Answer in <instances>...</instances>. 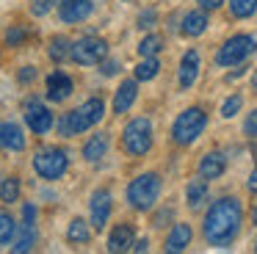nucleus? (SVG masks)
Listing matches in <instances>:
<instances>
[{
	"label": "nucleus",
	"instance_id": "30",
	"mask_svg": "<svg viewBox=\"0 0 257 254\" xmlns=\"http://www.w3.org/2000/svg\"><path fill=\"white\" fill-rule=\"evenodd\" d=\"M240 105H243V97H240V94H232V97L221 105V116L224 119H232V116L240 110Z\"/></svg>",
	"mask_w": 257,
	"mask_h": 254
},
{
	"label": "nucleus",
	"instance_id": "1",
	"mask_svg": "<svg viewBox=\"0 0 257 254\" xmlns=\"http://www.w3.org/2000/svg\"><path fill=\"white\" fill-rule=\"evenodd\" d=\"M240 221H243V207L235 196L213 202L205 215V240L210 246H229L240 232Z\"/></svg>",
	"mask_w": 257,
	"mask_h": 254
},
{
	"label": "nucleus",
	"instance_id": "20",
	"mask_svg": "<svg viewBox=\"0 0 257 254\" xmlns=\"http://www.w3.org/2000/svg\"><path fill=\"white\" fill-rule=\"evenodd\" d=\"M105 152H108V136H105V133L91 136L89 141H86V147H83V158L89 160V163H97Z\"/></svg>",
	"mask_w": 257,
	"mask_h": 254
},
{
	"label": "nucleus",
	"instance_id": "5",
	"mask_svg": "<svg viewBox=\"0 0 257 254\" xmlns=\"http://www.w3.org/2000/svg\"><path fill=\"white\" fill-rule=\"evenodd\" d=\"M122 144H124V149H127L130 155H136V158H141V155L150 152V147H152V124H150V119L139 116V119L130 121V124L124 127V133H122Z\"/></svg>",
	"mask_w": 257,
	"mask_h": 254
},
{
	"label": "nucleus",
	"instance_id": "14",
	"mask_svg": "<svg viewBox=\"0 0 257 254\" xmlns=\"http://www.w3.org/2000/svg\"><path fill=\"white\" fill-rule=\"evenodd\" d=\"M199 77V53L188 50L180 61V88H191Z\"/></svg>",
	"mask_w": 257,
	"mask_h": 254
},
{
	"label": "nucleus",
	"instance_id": "34",
	"mask_svg": "<svg viewBox=\"0 0 257 254\" xmlns=\"http://www.w3.org/2000/svg\"><path fill=\"white\" fill-rule=\"evenodd\" d=\"M23 215H25V224H36V207H34V204H25Z\"/></svg>",
	"mask_w": 257,
	"mask_h": 254
},
{
	"label": "nucleus",
	"instance_id": "19",
	"mask_svg": "<svg viewBox=\"0 0 257 254\" xmlns=\"http://www.w3.org/2000/svg\"><path fill=\"white\" fill-rule=\"evenodd\" d=\"M180 31H183L185 36H202V33L207 31L205 9H202V11H188V14L183 17V28H180Z\"/></svg>",
	"mask_w": 257,
	"mask_h": 254
},
{
	"label": "nucleus",
	"instance_id": "26",
	"mask_svg": "<svg viewBox=\"0 0 257 254\" xmlns=\"http://www.w3.org/2000/svg\"><path fill=\"white\" fill-rule=\"evenodd\" d=\"M158 69H161V64L155 61V55H150V58H144L136 66V80H155Z\"/></svg>",
	"mask_w": 257,
	"mask_h": 254
},
{
	"label": "nucleus",
	"instance_id": "39",
	"mask_svg": "<svg viewBox=\"0 0 257 254\" xmlns=\"http://www.w3.org/2000/svg\"><path fill=\"white\" fill-rule=\"evenodd\" d=\"M147 248H150V240H147V237H141L139 243H133V251H147Z\"/></svg>",
	"mask_w": 257,
	"mask_h": 254
},
{
	"label": "nucleus",
	"instance_id": "25",
	"mask_svg": "<svg viewBox=\"0 0 257 254\" xmlns=\"http://www.w3.org/2000/svg\"><path fill=\"white\" fill-rule=\"evenodd\" d=\"M161 50H163V39L158 36V33H150V36H144V39H141V44H139V55H141V58L158 55Z\"/></svg>",
	"mask_w": 257,
	"mask_h": 254
},
{
	"label": "nucleus",
	"instance_id": "24",
	"mask_svg": "<svg viewBox=\"0 0 257 254\" xmlns=\"http://www.w3.org/2000/svg\"><path fill=\"white\" fill-rule=\"evenodd\" d=\"M50 58L53 61H67V58H72V42L69 39H64V36H56L50 42Z\"/></svg>",
	"mask_w": 257,
	"mask_h": 254
},
{
	"label": "nucleus",
	"instance_id": "41",
	"mask_svg": "<svg viewBox=\"0 0 257 254\" xmlns=\"http://www.w3.org/2000/svg\"><path fill=\"white\" fill-rule=\"evenodd\" d=\"M251 86H254V91H257V72H254V77H251Z\"/></svg>",
	"mask_w": 257,
	"mask_h": 254
},
{
	"label": "nucleus",
	"instance_id": "18",
	"mask_svg": "<svg viewBox=\"0 0 257 254\" xmlns=\"http://www.w3.org/2000/svg\"><path fill=\"white\" fill-rule=\"evenodd\" d=\"M191 237H194L191 224H174L169 237H166V251H183V248H188Z\"/></svg>",
	"mask_w": 257,
	"mask_h": 254
},
{
	"label": "nucleus",
	"instance_id": "36",
	"mask_svg": "<svg viewBox=\"0 0 257 254\" xmlns=\"http://www.w3.org/2000/svg\"><path fill=\"white\" fill-rule=\"evenodd\" d=\"M221 3H224V0H199V6H202L205 11H216V9H221Z\"/></svg>",
	"mask_w": 257,
	"mask_h": 254
},
{
	"label": "nucleus",
	"instance_id": "17",
	"mask_svg": "<svg viewBox=\"0 0 257 254\" xmlns=\"http://www.w3.org/2000/svg\"><path fill=\"white\" fill-rule=\"evenodd\" d=\"M224 169H227V158H224L221 152H207L199 163V177H205V180H218V177L224 174Z\"/></svg>",
	"mask_w": 257,
	"mask_h": 254
},
{
	"label": "nucleus",
	"instance_id": "31",
	"mask_svg": "<svg viewBox=\"0 0 257 254\" xmlns=\"http://www.w3.org/2000/svg\"><path fill=\"white\" fill-rule=\"evenodd\" d=\"M53 3H56V0H34V3H31V14H34V17H45L47 11L53 9Z\"/></svg>",
	"mask_w": 257,
	"mask_h": 254
},
{
	"label": "nucleus",
	"instance_id": "9",
	"mask_svg": "<svg viewBox=\"0 0 257 254\" xmlns=\"http://www.w3.org/2000/svg\"><path fill=\"white\" fill-rule=\"evenodd\" d=\"M25 121H28V127L36 136H45V133L53 130V113L36 99H31L28 108H25Z\"/></svg>",
	"mask_w": 257,
	"mask_h": 254
},
{
	"label": "nucleus",
	"instance_id": "27",
	"mask_svg": "<svg viewBox=\"0 0 257 254\" xmlns=\"http://www.w3.org/2000/svg\"><path fill=\"white\" fill-rule=\"evenodd\" d=\"M17 235V224L9 213H0V246H9Z\"/></svg>",
	"mask_w": 257,
	"mask_h": 254
},
{
	"label": "nucleus",
	"instance_id": "35",
	"mask_svg": "<svg viewBox=\"0 0 257 254\" xmlns=\"http://www.w3.org/2000/svg\"><path fill=\"white\" fill-rule=\"evenodd\" d=\"M152 22H155V11H147L139 17V28H152Z\"/></svg>",
	"mask_w": 257,
	"mask_h": 254
},
{
	"label": "nucleus",
	"instance_id": "23",
	"mask_svg": "<svg viewBox=\"0 0 257 254\" xmlns=\"http://www.w3.org/2000/svg\"><path fill=\"white\" fill-rule=\"evenodd\" d=\"M67 237L72 243H89L91 240V229L83 218H72L69 221V229H67Z\"/></svg>",
	"mask_w": 257,
	"mask_h": 254
},
{
	"label": "nucleus",
	"instance_id": "11",
	"mask_svg": "<svg viewBox=\"0 0 257 254\" xmlns=\"http://www.w3.org/2000/svg\"><path fill=\"white\" fill-rule=\"evenodd\" d=\"M0 149H6V152H23L25 149L23 127L14 124V121H0Z\"/></svg>",
	"mask_w": 257,
	"mask_h": 254
},
{
	"label": "nucleus",
	"instance_id": "29",
	"mask_svg": "<svg viewBox=\"0 0 257 254\" xmlns=\"http://www.w3.org/2000/svg\"><path fill=\"white\" fill-rule=\"evenodd\" d=\"M0 199H3V202H9V204L20 199V180H17V177L3 180V185H0Z\"/></svg>",
	"mask_w": 257,
	"mask_h": 254
},
{
	"label": "nucleus",
	"instance_id": "21",
	"mask_svg": "<svg viewBox=\"0 0 257 254\" xmlns=\"http://www.w3.org/2000/svg\"><path fill=\"white\" fill-rule=\"evenodd\" d=\"M12 243H14V246H12V251H17V254L31 251V248L36 246V229H34V224H23V226H20Z\"/></svg>",
	"mask_w": 257,
	"mask_h": 254
},
{
	"label": "nucleus",
	"instance_id": "3",
	"mask_svg": "<svg viewBox=\"0 0 257 254\" xmlns=\"http://www.w3.org/2000/svg\"><path fill=\"white\" fill-rule=\"evenodd\" d=\"M205 124H207V113H205L202 108H188V110H183V113L177 116V121H174V127H172L174 144H180V147H188V144H194L196 138L202 136Z\"/></svg>",
	"mask_w": 257,
	"mask_h": 254
},
{
	"label": "nucleus",
	"instance_id": "12",
	"mask_svg": "<svg viewBox=\"0 0 257 254\" xmlns=\"http://www.w3.org/2000/svg\"><path fill=\"white\" fill-rule=\"evenodd\" d=\"M72 77L64 75V72H53L47 77V99H53V102H64L72 94Z\"/></svg>",
	"mask_w": 257,
	"mask_h": 254
},
{
	"label": "nucleus",
	"instance_id": "22",
	"mask_svg": "<svg viewBox=\"0 0 257 254\" xmlns=\"http://www.w3.org/2000/svg\"><path fill=\"white\" fill-rule=\"evenodd\" d=\"M185 196H188V207H202L207 202V180L199 177V180H191L188 188H185Z\"/></svg>",
	"mask_w": 257,
	"mask_h": 254
},
{
	"label": "nucleus",
	"instance_id": "10",
	"mask_svg": "<svg viewBox=\"0 0 257 254\" xmlns=\"http://www.w3.org/2000/svg\"><path fill=\"white\" fill-rule=\"evenodd\" d=\"M113 199L108 191H97L94 196H91V226H94L97 232L102 229V226L108 224V218H111V207H113Z\"/></svg>",
	"mask_w": 257,
	"mask_h": 254
},
{
	"label": "nucleus",
	"instance_id": "15",
	"mask_svg": "<svg viewBox=\"0 0 257 254\" xmlns=\"http://www.w3.org/2000/svg\"><path fill=\"white\" fill-rule=\"evenodd\" d=\"M133 248V226L130 224H119L113 226L111 237H108V251L111 254H122Z\"/></svg>",
	"mask_w": 257,
	"mask_h": 254
},
{
	"label": "nucleus",
	"instance_id": "6",
	"mask_svg": "<svg viewBox=\"0 0 257 254\" xmlns=\"http://www.w3.org/2000/svg\"><path fill=\"white\" fill-rule=\"evenodd\" d=\"M69 166V158L64 149L58 147H47V149H39V152L34 155V169L39 177H45V180H58V177L67 171Z\"/></svg>",
	"mask_w": 257,
	"mask_h": 254
},
{
	"label": "nucleus",
	"instance_id": "7",
	"mask_svg": "<svg viewBox=\"0 0 257 254\" xmlns=\"http://www.w3.org/2000/svg\"><path fill=\"white\" fill-rule=\"evenodd\" d=\"M257 50V42L251 36H232V39H227L224 42V47L218 50V55H216V61L221 66H235V64H240L243 58H249L251 53Z\"/></svg>",
	"mask_w": 257,
	"mask_h": 254
},
{
	"label": "nucleus",
	"instance_id": "8",
	"mask_svg": "<svg viewBox=\"0 0 257 254\" xmlns=\"http://www.w3.org/2000/svg\"><path fill=\"white\" fill-rule=\"evenodd\" d=\"M105 55H108V44L97 36H86V39L72 42V61L75 64H83V66L102 64Z\"/></svg>",
	"mask_w": 257,
	"mask_h": 254
},
{
	"label": "nucleus",
	"instance_id": "33",
	"mask_svg": "<svg viewBox=\"0 0 257 254\" xmlns=\"http://www.w3.org/2000/svg\"><path fill=\"white\" fill-rule=\"evenodd\" d=\"M23 39H25V31H23V28H12V31H6V42L12 44V47L23 44Z\"/></svg>",
	"mask_w": 257,
	"mask_h": 254
},
{
	"label": "nucleus",
	"instance_id": "16",
	"mask_svg": "<svg viewBox=\"0 0 257 254\" xmlns=\"http://www.w3.org/2000/svg\"><path fill=\"white\" fill-rule=\"evenodd\" d=\"M139 97V83L136 80H124L122 86L116 88V97H113V113H127L130 105Z\"/></svg>",
	"mask_w": 257,
	"mask_h": 254
},
{
	"label": "nucleus",
	"instance_id": "37",
	"mask_svg": "<svg viewBox=\"0 0 257 254\" xmlns=\"http://www.w3.org/2000/svg\"><path fill=\"white\" fill-rule=\"evenodd\" d=\"M34 77H36V69H34V66H25V69L20 72V80H23V83L34 80Z\"/></svg>",
	"mask_w": 257,
	"mask_h": 254
},
{
	"label": "nucleus",
	"instance_id": "42",
	"mask_svg": "<svg viewBox=\"0 0 257 254\" xmlns=\"http://www.w3.org/2000/svg\"><path fill=\"white\" fill-rule=\"evenodd\" d=\"M251 221L257 224V204H254V213H251Z\"/></svg>",
	"mask_w": 257,
	"mask_h": 254
},
{
	"label": "nucleus",
	"instance_id": "38",
	"mask_svg": "<svg viewBox=\"0 0 257 254\" xmlns=\"http://www.w3.org/2000/svg\"><path fill=\"white\" fill-rule=\"evenodd\" d=\"M102 72H105V75H116L119 64H116V61H108V64H102Z\"/></svg>",
	"mask_w": 257,
	"mask_h": 254
},
{
	"label": "nucleus",
	"instance_id": "4",
	"mask_svg": "<svg viewBox=\"0 0 257 254\" xmlns=\"http://www.w3.org/2000/svg\"><path fill=\"white\" fill-rule=\"evenodd\" d=\"M161 196V177L155 171L150 174H139L133 182L127 185V202L133 204L136 210H150L152 204Z\"/></svg>",
	"mask_w": 257,
	"mask_h": 254
},
{
	"label": "nucleus",
	"instance_id": "13",
	"mask_svg": "<svg viewBox=\"0 0 257 254\" xmlns=\"http://www.w3.org/2000/svg\"><path fill=\"white\" fill-rule=\"evenodd\" d=\"M58 14L64 22H83L91 14V0H61Z\"/></svg>",
	"mask_w": 257,
	"mask_h": 254
},
{
	"label": "nucleus",
	"instance_id": "40",
	"mask_svg": "<svg viewBox=\"0 0 257 254\" xmlns=\"http://www.w3.org/2000/svg\"><path fill=\"white\" fill-rule=\"evenodd\" d=\"M249 188H251V191H257V171L251 174V180H249Z\"/></svg>",
	"mask_w": 257,
	"mask_h": 254
},
{
	"label": "nucleus",
	"instance_id": "32",
	"mask_svg": "<svg viewBox=\"0 0 257 254\" xmlns=\"http://www.w3.org/2000/svg\"><path fill=\"white\" fill-rule=\"evenodd\" d=\"M243 133H246L249 138H257V108L251 110V113H249V119L243 121Z\"/></svg>",
	"mask_w": 257,
	"mask_h": 254
},
{
	"label": "nucleus",
	"instance_id": "28",
	"mask_svg": "<svg viewBox=\"0 0 257 254\" xmlns=\"http://www.w3.org/2000/svg\"><path fill=\"white\" fill-rule=\"evenodd\" d=\"M229 11L238 20H246V17H251L257 11V0H229Z\"/></svg>",
	"mask_w": 257,
	"mask_h": 254
},
{
	"label": "nucleus",
	"instance_id": "2",
	"mask_svg": "<svg viewBox=\"0 0 257 254\" xmlns=\"http://www.w3.org/2000/svg\"><path fill=\"white\" fill-rule=\"evenodd\" d=\"M102 116H105V102H102L100 97H91V99H86L80 108H75V110H69V113L61 116L58 133H61L64 138H72V136H78V133L89 130L91 124L102 121Z\"/></svg>",
	"mask_w": 257,
	"mask_h": 254
}]
</instances>
